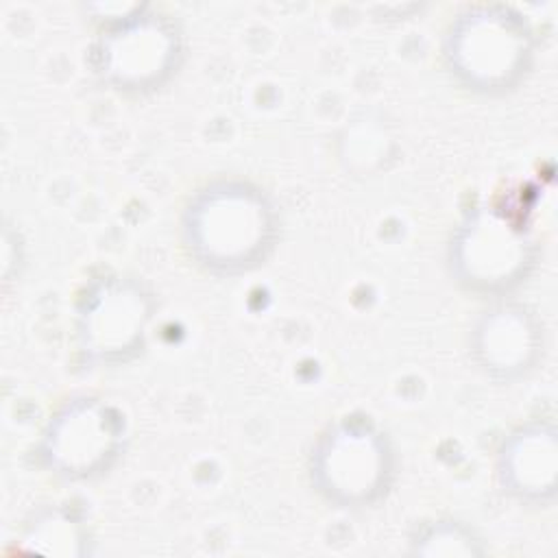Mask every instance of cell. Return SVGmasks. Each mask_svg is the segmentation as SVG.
Masks as SVG:
<instances>
[{"instance_id":"obj_1","label":"cell","mask_w":558,"mask_h":558,"mask_svg":"<svg viewBox=\"0 0 558 558\" xmlns=\"http://www.w3.org/2000/svg\"><path fill=\"white\" fill-rule=\"evenodd\" d=\"M181 231L198 266L216 275H240L268 259L279 238V216L257 185L220 179L190 198Z\"/></svg>"},{"instance_id":"obj_2","label":"cell","mask_w":558,"mask_h":558,"mask_svg":"<svg viewBox=\"0 0 558 558\" xmlns=\"http://www.w3.org/2000/svg\"><path fill=\"white\" fill-rule=\"evenodd\" d=\"M445 61L473 92L504 94L514 89L532 65V33L508 7H469L447 31Z\"/></svg>"},{"instance_id":"obj_3","label":"cell","mask_w":558,"mask_h":558,"mask_svg":"<svg viewBox=\"0 0 558 558\" xmlns=\"http://www.w3.org/2000/svg\"><path fill=\"white\" fill-rule=\"evenodd\" d=\"M310 475L327 501L342 508L371 506L395 477V451L373 423L340 421L314 445Z\"/></svg>"},{"instance_id":"obj_4","label":"cell","mask_w":558,"mask_h":558,"mask_svg":"<svg viewBox=\"0 0 558 558\" xmlns=\"http://www.w3.org/2000/svg\"><path fill=\"white\" fill-rule=\"evenodd\" d=\"M181 33L161 13L137 9L111 24L96 46V68L122 92H153L179 68Z\"/></svg>"},{"instance_id":"obj_5","label":"cell","mask_w":558,"mask_h":558,"mask_svg":"<svg viewBox=\"0 0 558 558\" xmlns=\"http://www.w3.org/2000/svg\"><path fill=\"white\" fill-rule=\"evenodd\" d=\"M451 270L473 292L497 294L517 286L532 266V240L510 216L484 207L456 231Z\"/></svg>"},{"instance_id":"obj_6","label":"cell","mask_w":558,"mask_h":558,"mask_svg":"<svg viewBox=\"0 0 558 558\" xmlns=\"http://www.w3.org/2000/svg\"><path fill=\"white\" fill-rule=\"evenodd\" d=\"M124 416L92 397L65 403L48 423L41 456L70 480H89L107 471L124 445Z\"/></svg>"},{"instance_id":"obj_7","label":"cell","mask_w":558,"mask_h":558,"mask_svg":"<svg viewBox=\"0 0 558 558\" xmlns=\"http://www.w3.org/2000/svg\"><path fill=\"white\" fill-rule=\"evenodd\" d=\"M153 301L133 279L96 281L78 307V342L85 355L100 364L131 360L146 338Z\"/></svg>"},{"instance_id":"obj_8","label":"cell","mask_w":558,"mask_h":558,"mask_svg":"<svg viewBox=\"0 0 558 558\" xmlns=\"http://www.w3.org/2000/svg\"><path fill=\"white\" fill-rule=\"evenodd\" d=\"M471 347L486 375L514 381L536 366L543 353V325L523 305H495L475 323Z\"/></svg>"},{"instance_id":"obj_9","label":"cell","mask_w":558,"mask_h":558,"mask_svg":"<svg viewBox=\"0 0 558 558\" xmlns=\"http://www.w3.org/2000/svg\"><path fill=\"white\" fill-rule=\"evenodd\" d=\"M497 473L504 490L525 504H547L556 495L558 447L549 423L514 429L499 451Z\"/></svg>"},{"instance_id":"obj_10","label":"cell","mask_w":558,"mask_h":558,"mask_svg":"<svg viewBox=\"0 0 558 558\" xmlns=\"http://www.w3.org/2000/svg\"><path fill=\"white\" fill-rule=\"evenodd\" d=\"M416 554L425 556H460V554H480L471 530L456 521H438L429 525L416 541Z\"/></svg>"}]
</instances>
